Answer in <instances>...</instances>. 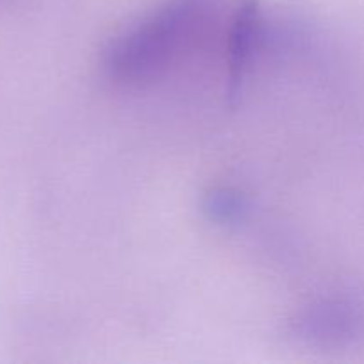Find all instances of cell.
Here are the masks:
<instances>
[{
	"mask_svg": "<svg viewBox=\"0 0 364 364\" xmlns=\"http://www.w3.org/2000/svg\"><path fill=\"white\" fill-rule=\"evenodd\" d=\"M233 0H164L112 39L103 71L119 85H141L166 75L210 32L228 23Z\"/></svg>",
	"mask_w": 364,
	"mask_h": 364,
	"instance_id": "obj_1",
	"label": "cell"
},
{
	"mask_svg": "<svg viewBox=\"0 0 364 364\" xmlns=\"http://www.w3.org/2000/svg\"><path fill=\"white\" fill-rule=\"evenodd\" d=\"M287 331L308 347H340L364 334V308L350 299H327L299 311Z\"/></svg>",
	"mask_w": 364,
	"mask_h": 364,
	"instance_id": "obj_2",
	"label": "cell"
},
{
	"mask_svg": "<svg viewBox=\"0 0 364 364\" xmlns=\"http://www.w3.org/2000/svg\"><path fill=\"white\" fill-rule=\"evenodd\" d=\"M226 28L228 92L237 96L249 64L265 38L267 20L259 4L256 0H237Z\"/></svg>",
	"mask_w": 364,
	"mask_h": 364,
	"instance_id": "obj_3",
	"label": "cell"
},
{
	"mask_svg": "<svg viewBox=\"0 0 364 364\" xmlns=\"http://www.w3.org/2000/svg\"><path fill=\"white\" fill-rule=\"evenodd\" d=\"M247 201L244 196L238 192L228 191V188H219V191L210 192L205 203V212L215 223L231 224L244 219L247 212Z\"/></svg>",
	"mask_w": 364,
	"mask_h": 364,
	"instance_id": "obj_4",
	"label": "cell"
}]
</instances>
